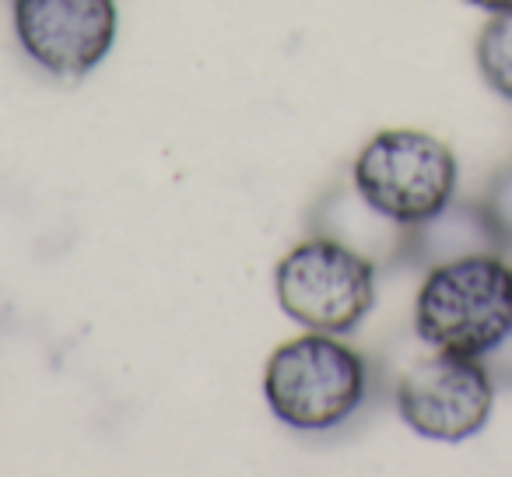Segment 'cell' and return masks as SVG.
<instances>
[{"label": "cell", "mask_w": 512, "mask_h": 477, "mask_svg": "<svg viewBox=\"0 0 512 477\" xmlns=\"http://www.w3.org/2000/svg\"><path fill=\"white\" fill-rule=\"evenodd\" d=\"M414 334L428 351L488 358L512 337L509 250L428 264L414 295Z\"/></svg>", "instance_id": "obj_1"}, {"label": "cell", "mask_w": 512, "mask_h": 477, "mask_svg": "<svg viewBox=\"0 0 512 477\" xmlns=\"http://www.w3.org/2000/svg\"><path fill=\"white\" fill-rule=\"evenodd\" d=\"M351 186L369 214L414 232L456 200L460 158L432 130L390 127L362 144L351 165Z\"/></svg>", "instance_id": "obj_2"}, {"label": "cell", "mask_w": 512, "mask_h": 477, "mask_svg": "<svg viewBox=\"0 0 512 477\" xmlns=\"http://www.w3.org/2000/svg\"><path fill=\"white\" fill-rule=\"evenodd\" d=\"M365 397L369 362L341 334L306 330L267 358L264 400L295 432H330L362 411Z\"/></svg>", "instance_id": "obj_3"}, {"label": "cell", "mask_w": 512, "mask_h": 477, "mask_svg": "<svg viewBox=\"0 0 512 477\" xmlns=\"http://www.w3.org/2000/svg\"><path fill=\"white\" fill-rule=\"evenodd\" d=\"M274 295L281 313L302 330L344 337L362 327L376 309V260L334 235H313L278 260Z\"/></svg>", "instance_id": "obj_4"}, {"label": "cell", "mask_w": 512, "mask_h": 477, "mask_svg": "<svg viewBox=\"0 0 512 477\" xmlns=\"http://www.w3.org/2000/svg\"><path fill=\"white\" fill-rule=\"evenodd\" d=\"M498 379L481 358L428 351L397 379V414L428 442H467L488 428L495 414Z\"/></svg>", "instance_id": "obj_5"}, {"label": "cell", "mask_w": 512, "mask_h": 477, "mask_svg": "<svg viewBox=\"0 0 512 477\" xmlns=\"http://www.w3.org/2000/svg\"><path fill=\"white\" fill-rule=\"evenodd\" d=\"M18 46L53 78H85L116 43V0H15Z\"/></svg>", "instance_id": "obj_6"}, {"label": "cell", "mask_w": 512, "mask_h": 477, "mask_svg": "<svg viewBox=\"0 0 512 477\" xmlns=\"http://www.w3.org/2000/svg\"><path fill=\"white\" fill-rule=\"evenodd\" d=\"M414 250L425 264H439V260L467 257V253L505 250V239L491 221L488 207L453 200L442 214L414 228Z\"/></svg>", "instance_id": "obj_7"}, {"label": "cell", "mask_w": 512, "mask_h": 477, "mask_svg": "<svg viewBox=\"0 0 512 477\" xmlns=\"http://www.w3.org/2000/svg\"><path fill=\"white\" fill-rule=\"evenodd\" d=\"M474 60L484 85L502 102H512V8L484 18L474 43Z\"/></svg>", "instance_id": "obj_8"}, {"label": "cell", "mask_w": 512, "mask_h": 477, "mask_svg": "<svg viewBox=\"0 0 512 477\" xmlns=\"http://www.w3.org/2000/svg\"><path fill=\"white\" fill-rule=\"evenodd\" d=\"M481 204L488 207L491 221H495V228L502 232L505 250H512V162L505 165L495 179H491V186H488V193H484Z\"/></svg>", "instance_id": "obj_9"}, {"label": "cell", "mask_w": 512, "mask_h": 477, "mask_svg": "<svg viewBox=\"0 0 512 477\" xmlns=\"http://www.w3.org/2000/svg\"><path fill=\"white\" fill-rule=\"evenodd\" d=\"M484 362H488L491 376H495L498 383H512V337L495 351V355L484 358Z\"/></svg>", "instance_id": "obj_10"}, {"label": "cell", "mask_w": 512, "mask_h": 477, "mask_svg": "<svg viewBox=\"0 0 512 477\" xmlns=\"http://www.w3.org/2000/svg\"><path fill=\"white\" fill-rule=\"evenodd\" d=\"M463 4L484 11V15H495V11H502V8H512V0H463Z\"/></svg>", "instance_id": "obj_11"}, {"label": "cell", "mask_w": 512, "mask_h": 477, "mask_svg": "<svg viewBox=\"0 0 512 477\" xmlns=\"http://www.w3.org/2000/svg\"><path fill=\"white\" fill-rule=\"evenodd\" d=\"M509 257H512V250H509Z\"/></svg>", "instance_id": "obj_12"}]
</instances>
